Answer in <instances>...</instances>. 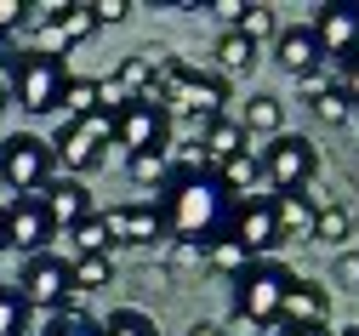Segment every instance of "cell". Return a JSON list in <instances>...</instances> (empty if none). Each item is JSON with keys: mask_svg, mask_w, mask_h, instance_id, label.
I'll return each instance as SVG.
<instances>
[{"mask_svg": "<svg viewBox=\"0 0 359 336\" xmlns=\"http://www.w3.org/2000/svg\"><path fill=\"white\" fill-rule=\"evenodd\" d=\"M160 211H165L171 239H200V246H211L217 234H229L234 200L217 188V177L200 160H183V166H171V177L160 188Z\"/></svg>", "mask_w": 359, "mask_h": 336, "instance_id": "obj_1", "label": "cell"}, {"mask_svg": "<svg viewBox=\"0 0 359 336\" xmlns=\"http://www.w3.org/2000/svg\"><path fill=\"white\" fill-rule=\"evenodd\" d=\"M0 80H6V98L23 114H63V86H69L63 58L40 52V46H23V52H12V63H6Z\"/></svg>", "mask_w": 359, "mask_h": 336, "instance_id": "obj_2", "label": "cell"}, {"mask_svg": "<svg viewBox=\"0 0 359 336\" xmlns=\"http://www.w3.org/2000/svg\"><path fill=\"white\" fill-rule=\"evenodd\" d=\"M52 177H57V154H52L46 137H34V131L0 137V188L12 200H34Z\"/></svg>", "mask_w": 359, "mask_h": 336, "instance_id": "obj_3", "label": "cell"}, {"mask_svg": "<svg viewBox=\"0 0 359 336\" xmlns=\"http://www.w3.org/2000/svg\"><path fill=\"white\" fill-rule=\"evenodd\" d=\"M262 154V182L274 188V194H308L313 182H320V149H313V137L302 131H280Z\"/></svg>", "mask_w": 359, "mask_h": 336, "instance_id": "obj_4", "label": "cell"}, {"mask_svg": "<svg viewBox=\"0 0 359 336\" xmlns=\"http://www.w3.org/2000/svg\"><path fill=\"white\" fill-rule=\"evenodd\" d=\"M285 285H291V268L274 262V257H257L240 279H234V314L251 319V325H280V308H285Z\"/></svg>", "mask_w": 359, "mask_h": 336, "instance_id": "obj_5", "label": "cell"}, {"mask_svg": "<svg viewBox=\"0 0 359 336\" xmlns=\"http://www.w3.org/2000/svg\"><path fill=\"white\" fill-rule=\"evenodd\" d=\"M109 142H120L126 160L131 154H171V109L160 98H131L114 114V137Z\"/></svg>", "mask_w": 359, "mask_h": 336, "instance_id": "obj_6", "label": "cell"}, {"mask_svg": "<svg viewBox=\"0 0 359 336\" xmlns=\"http://www.w3.org/2000/svg\"><path fill=\"white\" fill-rule=\"evenodd\" d=\"M12 291L23 297V308L29 314H57L63 302H69V257H57V251H40V257H23V268H18V279H12Z\"/></svg>", "mask_w": 359, "mask_h": 336, "instance_id": "obj_7", "label": "cell"}, {"mask_svg": "<svg viewBox=\"0 0 359 336\" xmlns=\"http://www.w3.org/2000/svg\"><path fill=\"white\" fill-rule=\"evenodd\" d=\"M52 217L40 211V200H12V206H0V251H18V257H40V251H52Z\"/></svg>", "mask_w": 359, "mask_h": 336, "instance_id": "obj_8", "label": "cell"}, {"mask_svg": "<svg viewBox=\"0 0 359 336\" xmlns=\"http://www.w3.org/2000/svg\"><path fill=\"white\" fill-rule=\"evenodd\" d=\"M308 29H313L320 58L331 69H342L348 58H359V6H353V0H331V6H320Z\"/></svg>", "mask_w": 359, "mask_h": 336, "instance_id": "obj_9", "label": "cell"}, {"mask_svg": "<svg viewBox=\"0 0 359 336\" xmlns=\"http://www.w3.org/2000/svg\"><path fill=\"white\" fill-rule=\"evenodd\" d=\"M222 103H229V80H222L217 69H194V63L183 69V80H177L171 98H165L171 114H189V120H217Z\"/></svg>", "mask_w": 359, "mask_h": 336, "instance_id": "obj_10", "label": "cell"}, {"mask_svg": "<svg viewBox=\"0 0 359 336\" xmlns=\"http://www.w3.org/2000/svg\"><path fill=\"white\" fill-rule=\"evenodd\" d=\"M103 222H109L114 251H120V246H160V239H171L160 200H131V206H114V211H103Z\"/></svg>", "mask_w": 359, "mask_h": 336, "instance_id": "obj_11", "label": "cell"}, {"mask_svg": "<svg viewBox=\"0 0 359 336\" xmlns=\"http://www.w3.org/2000/svg\"><path fill=\"white\" fill-rule=\"evenodd\" d=\"M229 234L240 239V246L251 257H268L280 251V234H274V194H251V200H234L229 211Z\"/></svg>", "mask_w": 359, "mask_h": 336, "instance_id": "obj_12", "label": "cell"}, {"mask_svg": "<svg viewBox=\"0 0 359 336\" xmlns=\"http://www.w3.org/2000/svg\"><path fill=\"white\" fill-rule=\"evenodd\" d=\"M46 142H52L57 166H63V171H69L74 182H80L86 171H97V166H103V149H109L103 137H92V131H86V120H57Z\"/></svg>", "mask_w": 359, "mask_h": 336, "instance_id": "obj_13", "label": "cell"}, {"mask_svg": "<svg viewBox=\"0 0 359 336\" xmlns=\"http://www.w3.org/2000/svg\"><path fill=\"white\" fill-rule=\"evenodd\" d=\"M34 200H40V211L52 217V228H57V234H74L86 217L97 211V206H92V194H86V182H74V177H52Z\"/></svg>", "mask_w": 359, "mask_h": 336, "instance_id": "obj_14", "label": "cell"}, {"mask_svg": "<svg viewBox=\"0 0 359 336\" xmlns=\"http://www.w3.org/2000/svg\"><path fill=\"white\" fill-rule=\"evenodd\" d=\"M325 319H331V291H325V279H308V274H291V285H285V308H280V325H320L325 330ZM274 325V330H280Z\"/></svg>", "mask_w": 359, "mask_h": 336, "instance_id": "obj_15", "label": "cell"}, {"mask_svg": "<svg viewBox=\"0 0 359 336\" xmlns=\"http://www.w3.org/2000/svg\"><path fill=\"white\" fill-rule=\"evenodd\" d=\"M200 166L205 171H217L222 160H234V154H245L251 149V137H245V126L234 120V114H217V120H205V131H200Z\"/></svg>", "mask_w": 359, "mask_h": 336, "instance_id": "obj_16", "label": "cell"}, {"mask_svg": "<svg viewBox=\"0 0 359 336\" xmlns=\"http://www.w3.org/2000/svg\"><path fill=\"white\" fill-rule=\"evenodd\" d=\"M313 222H320V206L308 194H274V234L280 246H313Z\"/></svg>", "mask_w": 359, "mask_h": 336, "instance_id": "obj_17", "label": "cell"}, {"mask_svg": "<svg viewBox=\"0 0 359 336\" xmlns=\"http://www.w3.org/2000/svg\"><path fill=\"white\" fill-rule=\"evenodd\" d=\"M274 58H280V69H285L291 80L325 63V58H320V40H313L308 23H280V34H274Z\"/></svg>", "mask_w": 359, "mask_h": 336, "instance_id": "obj_18", "label": "cell"}, {"mask_svg": "<svg viewBox=\"0 0 359 336\" xmlns=\"http://www.w3.org/2000/svg\"><path fill=\"white\" fill-rule=\"evenodd\" d=\"M211 58H217V74H222V80H245V74L262 63V46L245 40L240 29H222L217 46H211Z\"/></svg>", "mask_w": 359, "mask_h": 336, "instance_id": "obj_19", "label": "cell"}, {"mask_svg": "<svg viewBox=\"0 0 359 336\" xmlns=\"http://www.w3.org/2000/svg\"><path fill=\"white\" fill-rule=\"evenodd\" d=\"M211 177H217V188H222L229 200H251V194H257V182H262V154L245 149V154H234V160H222Z\"/></svg>", "mask_w": 359, "mask_h": 336, "instance_id": "obj_20", "label": "cell"}, {"mask_svg": "<svg viewBox=\"0 0 359 336\" xmlns=\"http://www.w3.org/2000/svg\"><path fill=\"white\" fill-rule=\"evenodd\" d=\"M165 58H171V52H160V46H143V52H131V58L114 69V80L131 91V98H149L154 80H160V69H165Z\"/></svg>", "mask_w": 359, "mask_h": 336, "instance_id": "obj_21", "label": "cell"}, {"mask_svg": "<svg viewBox=\"0 0 359 336\" xmlns=\"http://www.w3.org/2000/svg\"><path fill=\"white\" fill-rule=\"evenodd\" d=\"M240 126H245V137H268V142H274V137L285 131V103L274 98V91H251Z\"/></svg>", "mask_w": 359, "mask_h": 336, "instance_id": "obj_22", "label": "cell"}, {"mask_svg": "<svg viewBox=\"0 0 359 336\" xmlns=\"http://www.w3.org/2000/svg\"><path fill=\"white\" fill-rule=\"evenodd\" d=\"M251 262H257V257H251V251L240 246L234 234H217L211 246H205V268H211V274H222V279H240V274H245Z\"/></svg>", "mask_w": 359, "mask_h": 336, "instance_id": "obj_23", "label": "cell"}, {"mask_svg": "<svg viewBox=\"0 0 359 336\" xmlns=\"http://www.w3.org/2000/svg\"><path fill=\"white\" fill-rule=\"evenodd\" d=\"M69 285L74 297H92L114 285V257H69Z\"/></svg>", "mask_w": 359, "mask_h": 336, "instance_id": "obj_24", "label": "cell"}, {"mask_svg": "<svg viewBox=\"0 0 359 336\" xmlns=\"http://www.w3.org/2000/svg\"><path fill=\"white\" fill-rule=\"evenodd\" d=\"M52 29H57V40H63V46H80V40H92L103 23H97V6H92V0H69V6L57 12V23H52Z\"/></svg>", "mask_w": 359, "mask_h": 336, "instance_id": "obj_25", "label": "cell"}, {"mask_svg": "<svg viewBox=\"0 0 359 336\" xmlns=\"http://www.w3.org/2000/svg\"><path fill=\"white\" fill-rule=\"evenodd\" d=\"M97 109H103L97 80H92V74H69V86H63V114H57V120H86V114H97Z\"/></svg>", "mask_w": 359, "mask_h": 336, "instance_id": "obj_26", "label": "cell"}, {"mask_svg": "<svg viewBox=\"0 0 359 336\" xmlns=\"http://www.w3.org/2000/svg\"><path fill=\"white\" fill-rule=\"evenodd\" d=\"M342 239H353V211L342 200H331L320 211V222H313V246H342Z\"/></svg>", "mask_w": 359, "mask_h": 336, "instance_id": "obj_27", "label": "cell"}, {"mask_svg": "<svg viewBox=\"0 0 359 336\" xmlns=\"http://www.w3.org/2000/svg\"><path fill=\"white\" fill-rule=\"evenodd\" d=\"M74 257H114V239H109L103 211H92V217L74 228Z\"/></svg>", "mask_w": 359, "mask_h": 336, "instance_id": "obj_28", "label": "cell"}, {"mask_svg": "<svg viewBox=\"0 0 359 336\" xmlns=\"http://www.w3.org/2000/svg\"><path fill=\"white\" fill-rule=\"evenodd\" d=\"M126 177L137 182V188H154V194H160L165 177H171V154H131L126 160Z\"/></svg>", "mask_w": 359, "mask_h": 336, "instance_id": "obj_29", "label": "cell"}, {"mask_svg": "<svg viewBox=\"0 0 359 336\" xmlns=\"http://www.w3.org/2000/svg\"><path fill=\"white\" fill-rule=\"evenodd\" d=\"M97 330H103V336H160L143 308H114L109 319H97Z\"/></svg>", "mask_w": 359, "mask_h": 336, "instance_id": "obj_30", "label": "cell"}, {"mask_svg": "<svg viewBox=\"0 0 359 336\" xmlns=\"http://www.w3.org/2000/svg\"><path fill=\"white\" fill-rule=\"evenodd\" d=\"M291 86H297V98H302V103L313 109V103L325 98V91H337V69H331V63H320V69H308V74H297Z\"/></svg>", "mask_w": 359, "mask_h": 336, "instance_id": "obj_31", "label": "cell"}, {"mask_svg": "<svg viewBox=\"0 0 359 336\" xmlns=\"http://www.w3.org/2000/svg\"><path fill=\"white\" fill-rule=\"evenodd\" d=\"M0 336H29V308L12 285H0Z\"/></svg>", "mask_w": 359, "mask_h": 336, "instance_id": "obj_32", "label": "cell"}, {"mask_svg": "<svg viewBox=\"0 0 359 336\" xmlns=\"http://www.w3.org/2000/svg\"><path fill=\"white\" fill-rule=\"evenodd\" d=\"M240 34H245V40H257V46H262V40H274V34H280V12H274V6H245Z\"/></svg>", "mask_w": 359, "mask_h": 336, "instance_id": "obj_33", "label": "cell"}, {"mask_svg": "<svg viewBox=\"0 0 359 336\" xmlns=\"http://www.w3.org/2000/svg\"><path fill=\"white\" fill-rule=\"evenodd\" d=\"M165 268H171V274L205 268V246H200V239H171V251H165Z\"/></svg>", "mask_w": 359, "mask_h": 336, "instance_id": "obj_34", "label": "cell"}, {"mask_svg": "<svg viewBox=\"0 0 359 336\" xmlns=\"http://www.w3.org/2000/svg\"><path fill=\"white\" fill-rule=\"evenodd\" d=\"M313 114H320L325 126H348V120H353V109H348V98H342V86H337V91H325V98L313 103Z\"/></svg>", "mask_w": 359, "mask_h": 336, "instance_id": "obj_35", "label": "cell"}, {"mask_svg": "<svg viewBox=\"0 0 359 336\" xmlns=\"http://www.w3.org/2000/svg\"><path fill=\"white\" fill-rule=\"evenodd\" d=\"M40 336H103V330H97V319H63V314H52V325Z\"/></svg>", "mask_w": 359, "mask_h": 336, "instance_id": "obj_36", "label": "cell"}, {"mask_svg": "<svg viewBox=\"0 0 359 336\" xmlns=\"http://www.w3.org/2000/svg\"><path fill=\"white\" fill-rule=\"evenodd\" d=\"M331 279L342 285V291H353V297H359V251H337V268H331Z\"/></svg>", "mask_w": 359, "mask_h": 336, "instance_id": "obj_37", "label": "cell"}, {"mask_svg": "<svg viewBox=\"0 0 359 336\" xmlns=\"http://www.w3.org/2000/svg\"><path fill=\"white\" fill-rule=\"evenodd\" d=\"M29 29V0H0V34Z\"/></svg>", "mask_w": 359, "mask_h": 336, "instance_id": "obj_38", "label": "cell"}, {"mask_svg": "<svg viewBox=\"0 0 359 336\" xmlns=\"http://www.w3.org/2000/svg\"><path fill=\"white\" fill-rule=\"evenodd\" d=\"M337 86H342V98H348V109H359V58H348V63L337 69Z\"/></svg>", "mask_w": 359, "mask_h": 336, "instance_id": "obj_39", "label": "cell"}, {"mask_svg": "<svg viewBox=\"0 0 359 336\" xmlns=\"http://www.w3.org/2000/svg\"><path fill=\"white\" fill-rule=\"evenodd\" d=\"M92 6H97V23H103V29H109V23H126L131 12H137L131 0H92Z\"/></svg>", "mask_w": 359, "mask_h": 336, "instance_id": "obj_40", "label": "cell"}, {"mask_svg": "<svg viewBox=\"0 0 359 336\" xmlns=\"http://www.w3.org/2000/svg\"><path fill=\"white\" fill-rule=\"evenodd\" d=\"M222 336H262V325H251V319H240V314H234L229 325H222Z\"/></svg>", "mask_w": 359, "mask_h": 336, "instance_id": "obj_41", "label": "cell"}, {"mask_svg": "<svg viewBox=\"0 0 359 336\" xmlns=\"http://www.w3.org/2000/svg\"><path fill=\"white\" fill-rule=\"evenodd\" d=\"M280 336H331V330H320V325H308V330L302 325H280Z\"/></svg>", "mask_w": 359, "mask_h": 336, "instance_id": "obj_42", "label": "cell"}, {"mask_svg": "<svg viewBox=\"0 0 359 336\" xmlns=\"http://www.w3.org/2000/svg\"><path fill=\"white\" fill-rule=\"evenodd\" d=\"M189 336H222V325H211V319H194V325H189Z\"/></svg>", "mask_w": 359, "mask_h": 336, "instance_id": "obj_43", "label": "cell"}, {"mask_svg": "<svg viewBox=\"0 0 359 336\" xmlns=\"http://www.w3.org/2000/svg\"><path fill=\"white\" fill-rule=\"evenodd\" d=\"M12 52H18V46H12V34H0V74H6V63H12Z\"/></svg>", "mask_w": 359, "mask_h": 336, "instance_id": "obj_44", "label": "cell"}, {"mask_svg": "<svg viewBox=\"0 0 359 336\" xmlns=\"http://www.w3.org/2000/svg\"><path fill=\"white\" fill-rule=\"evenodd\" d=\"M6 103H12V98H6V80H0V114H6Z\"/></svg>", "mask_w": 359, "mask_h": 336, "instance_id": "obj_45", "label": "cell"}, {"mask_svg": "<svg viewBox=\"0 0 359 336\" xmlns=\"http://www.w3.org/2000/svg\"><path fill=\"white\" fill-rule=\"evenodd\" d=\"M337 336H359V325H348V330H337Z\"/></svg>", "mask_w": 359, "mask_h": 336, "instance_id": "obj_46", "label": "cell"}, {"mask_svg": "<svg viewBox=\"0 0 359 336\" xmlns=\"http://www.w3.org/2000/svg\"><path fill=\"white\" fill-rule=\"evenodd\" d=\"M353 239H359V211H353Z\"/></svg>", "mask_w": 359, "mask_h": 336, "instance_id": "obj_47", "label": "cell"}]
</instances>
